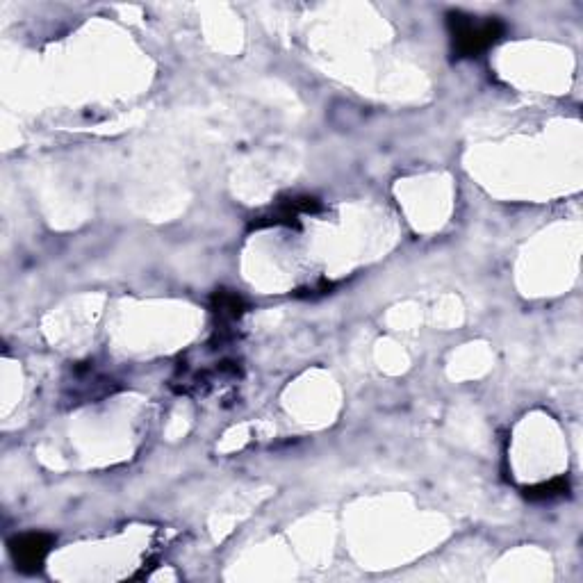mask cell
Segmentation results:
<instances>
[{
  "mask_svg": "<svg viewBox=\"0 0 583 583\" xmlns=\"http://www.w3.org/2000/svg\"><path fill=\"white\" fill-rule=\"evenodd\" d=\"M447 28L451 35V44H454V53L458 57L481 55L492 44H497L506 32V26L499 19L476 21V16L463 12H449Z\"/></svg>",
  "mask_w": 583,
  "mask_h": 583,
  "instance_id": "1",
  "label": "cell"
},
{
  "mask_svg": "<svg viewBox=\"0 0 583 583\" xmlns=\"http://www.w3.org/2000/svg\"><path fill=\"white\" fill-rule=\"evenodd\" d=\"M570 483L568 479H552L549 483H540V486H533L524 490V497L531 499V502H552L563 495H568Z\"/></svg>",
  "mask_w": 583,
  "mask_h": 583,
  "instance_id": "3",
  "label": "cell"
},
{
  "mask_svg": "<svg viewBox=\"0 0 583 583\" xmlns=\"http://www.w3.org/2000/svg\"><path fill=\"white\" fill-rule=\"evenodd\" d=\"M53 547V538L46 533H26L10 543V552L14 556L16 568L23 572H37L44 565L48 552Z\"/></svg>",
  "mask_w": 583,
  "mask_h": 583,
  "instance_id": "2",
  "label": "cell"
}]
</instances>
